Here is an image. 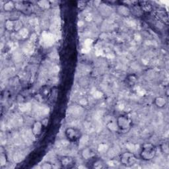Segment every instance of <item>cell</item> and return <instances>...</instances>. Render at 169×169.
Here are the masks:
<instances>
[{
  "label": "cell",
  "mask_w": 169,
  "mask_h": 169,
  "mask_svg": "<svg viewBox=\"0 0 169 169\" xmlns=\"http://www.w3.org/2000/svg\"><path fill=\"white\" fill-rule=\"evenodd\" d=\"M157 155V148L151 143H144L140 152V157L142 160L149 161L153 159Z\"/></svg>",
  "instance_id": "obj_1"
},
{
  "label": "cell",
  "mask_w": 169,
  "mask_h": 169,
  "mask_svg": "<svg viewBox=\"0 0 169 169\" xmlns=\"http://www.w3.org/2000/svg\"><path fill=\"white\" fill-rule=\"evenodd\" d=\"M65 136L69 142L76 143L81 139L83 133L78 128L69 127L65 130Z\"/></svg>",
  "instance_id": "obj_2"
},
{
  "label": "cell",
  "mask_w": 169,
  "mask_h": 169,
  "mask_svg": "<svg viewBox=\"0 0 169 169\" xmlns=\"http://www.w3.org/2000/svg\"><path fill=\"white\" fill-rule=\"evenodd\" d=\"M116 124L118 126V129L122 132H126L131 128L132 121L128 115L122 114L120 115L116 118Z\"/></svg>",
  "instance_id": "obj_3"
},
{
  "label": "cell",
  "mask_w": 169,
  "mask_h": 169,
  "mask_svg": "<svg viewBox=\"0 0 169 169\" xmlns=\"http://www.w3.org/2000/svg\"><path fill=\"white\" fill-rule=\"evenodd\" d=\"M120 163L126 167H131L136 163L137 161V158L134 154L129 151L123 153L120 156Z\"/></svg>",
  "instance_id": "obj_4"
},
{
  "label": "cell",
  "mask_w": 169,
  "mask_h": 169,
  "mask_svg": "<svg viewBox=\"0 0 169 169\" xmlns=\"http://www.w3.org/2000/svg\"><path fill=\"white\" fill-rule=\"evenodd\" d=\"M59 162L62 167L65 168H72L75 164V159L70 156H62L59 158Z\"/></svg>",
  "instance_id": "obj_5"
},
{
  "label": "cell",
  "mask_w": 169,
  "mask_h": 169,
  "mask_svg": "<svg viewBox=\"0 0 169 169\" xmlns=\"http://www.w3.org/2000/svg\"><path fill=\"white\" fill-rule=\"evenodd\" d=\"M43 126L41 121H36L35 122L33 127H32V132H33V135L36 137H38L41 133L42 131V128H43Z\"/></svg>",
  "instance_id": "obj_6"
},
{
  "label": "cell",
  "mask_w": 169,
  "mask_h": 169,
  "mask_svg": "<svg viewBox=\"0 0 169 169\" xmlns=\"http://www.w3.org/2000/svg\"><path fill=\"white\" fill-rule=\"evenodd\" d=\"M154 103L158 108H163L167 105V101L164 97H157L154 100Z\"/></svg>",
  "instance_id": "obj_7"
},
{
  "label": "cell",
  "mask_w": 169,
  "mask_h": 169,
  "mask_svg": "<svg viewBox=\"0 0 169 169\" xmlns=\"http://www.w3.org/2000/svg\"><path fill=\"white\" fill-rule=\"evenodd\" d=\"M82 157L85 160H89L93 158L94 157V153L92 149H90L89 147H87L82 151Z\"/></svg>",
  "instance_id": "obj_8"
},
{
  "label": "cell",
  "mask_w": 169,
  "mask_h": 169,
  "mask_svg": "<svg viewBox=\"0 0 169 169\" xmlns=\"http://www.w3.org/2000/svg\"><path fill=\"white\" fill-rule=\"evenodd\" d=\"M137 81V78L136 75L134 74H132V75H129L126 77V83L128 86L132 87L135 85Z\"/></svg>",
  "instance_id": "obj_9"
},
{
  "label": "cell",
  "mask_w": 169,
  "mask_h": 169,
  "mask_svg": "<svg viewBox=\"0 0 169 169\" xmlns=\"http://www.w3.org/2000/svg\"><path fill=\"white\" fill-rule=\"evenodd\" d=\"M5 28L9 31H15V23H14V20H7L5 23Z\"/></svg>",
  "instance_id": "obj_10"
},
{
  "label": "cell",
  "mask_w": 169,
  "mask_h": 169,
  "mask_svg": "<svg viewBox=\"0 0 169 169\" xmlns=\"http://www.w3.org/2000/svg\"><path fill=\"white\" fill-rule=\"evenodd\" d=\"M107 128L110 130L111 132H116L118 130H119L116 121L109 122L107 124Z\"/></svg>",
  "instance_id": "obj_11"
},
{
  "label": "cell",
  "mask_w": 169,
  "mask_h": 169,
  "mask_svg": "<svg viewBox=\"0 0 169 169\" xmlns=\"http://www.w3.org/2000/svg\"><path fill=\"white\" fill-rule=\"evenodd\" d=\"M14 8H15V5L12 2H7L3 5V8H4L5 11H11L14 9Z\"/></svg>",
  "instance_id": "obj_12"
},
{
  "label": "cell",
  "mask_w": 169,
  "mask_h": 169,
  "mask_svg": "<svg viewBox=\"0 0 169 169\" xmlns=\"http://www.w3.org/2000/svg\"><path fill=\"white\" fill-rule=\"evenodd\" d=\"M93 167L94 168H103L104 167V163L102 160L95 161L93 164Z\"/></svg>",
  "instance_id": "obj_13"
},
{
  "label": "cell",
  "mask_w": 169,
  "mask_h": 169,
  "mask_svg": "<svg viewBox=\"0 0 169 169\" xmlns=\"http://www.w3.org/2000/svg\"><path fill=\"white\" fill-rule=\"evenodd\" d=\"M7 162H8V159H7L6 155L4 153H2L1 156H0V166H5L7 164Z\"/></svg>",
  "instance_id": "obj_14"
},
{
  "label": "cell",
  "mask_w": 169,
  "mask_h": 169,
  "mask_svg": "<svg viewBox=\"0 0 169 169\" xmlns=\"http://www.w3.org/2000/svg\"><path fill=\"white\" fill-rule=\"evenodd\" d=\"M42 168L44 169H50L53 168V166L51 163L46 162V163H44L42 164Z\"/></svg>",
  "instance_id": "obj_15"
},
{
  "label": "cell",
  "mask_w": 169,
  "mask_h": 169,
  "mask_svg": "<svg viewBox=\"0 0 169 169\" xmlns=\"http://www.w3.org/2000/svg\"><path fill=\"white\" fill-rule=\"evenodd\" d=\"M41 122H42V126H43L44 128H46V127H47V126L48 125L49 118H44V119L42 120Z\"/></svg>",
  "instance_id": "obj_16"
}]
</instances>
